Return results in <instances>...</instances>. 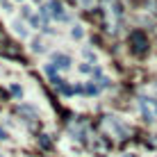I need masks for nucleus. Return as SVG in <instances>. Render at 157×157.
<instances>
[{
  "label": "nucleus",
  "mask_w": 157,
  "mask_h": 157,
  "mask_svg": "<svg viewBox=\"0 0 157 157\" xmlns=\"http://www.w3.org/2000/svg\"><path fill=\"white\" fill-rule=\"evenodd\" d=\"M52 14L59 16V18H66V14L62 12V5H59V2H52Z\"/></svg>",
  "instance_id": "1"
},
{
  "label": "nucleus",
  "mask_w": 157,
  "mask_h": 157,
  "mask_svg": "<svg viewBox=\"0 0 157 157\" xmlns=\"http://www.w3.org/2000/svg\"><path fill=\"white\" fill-rule=\"evenodd\" d=\"M55 62H59V66H62V68H68V64H71V62H68V57H62V55H55Z\"/></svg>",
  "instance_id": "2"
}]
</instances>
